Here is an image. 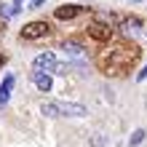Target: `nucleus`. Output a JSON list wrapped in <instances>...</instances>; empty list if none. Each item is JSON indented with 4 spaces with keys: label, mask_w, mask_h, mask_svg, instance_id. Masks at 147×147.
I'll return each mask as SVG.
<instances>
[{
    "label": "nucleus",
    "mask_w": 147,
    "mask_h": 147,
    "mask_svg": "<svg viewBox=\"0 0 147 147\" xmlns=\"http://www.w3.org/2000/svg\"><path fill=\"white\" fill-rule=\"evenodd\" d=\"M40 112L48 115V118H83L88 110H86V105H78V102H62V99H56V102H43Z\"/></svg>",
    "instance_id": "nucleus-1"
},
{
    "label": "nucleus",
    "mask_w": 147,
    "mask_h": 147,
    "mask_svg": "<svg viewBox=\"0 0 147 147\" xmlns=\"http://www.w3.org/2000/svg\"><path fill=\"white\" fill-rule=\"evenodd\" d=\"M32 70L35 72H59V70H64V64L56 59V54L43 51V54H38L35 59H32Z\"/></svg>",
    "instance_id": "nucleus-2"
},
{
    "label": "nucleus",
    "mask_w": 147,
    "mask_h": 147,
    "mask_svg": "<svg viewBox=\"0 0 147 147\" xmlns=\"http://www.w3.org/2000/svg\"><path fill=\"white\" fill-rule=\"evenodd\" d=\"M48 32H51V27L46 22H30V24L22 27V38L24 40H38V38H46Z\"/></svg>",
    "instance_id": "nucleus-3"
},
{
    "label": "nucleus",
    "mask_w": 147,
    "mask_h": 147,
    "mask_svg": "<svg viewBox=\"0 0 147 147\" xmlns=\"http://www.w3.org/2000/svg\"><path fill=\"white\" fill-rule=\"evenodd\" d=\"M83 11H86V5H80V3L59 5V8H56V19H59V22H70V19H75V16H80Z\"/></svg>",
    "instance_id": "nucleus-4"
},
{
    "label": "nucleus",
    "mask_w": 147,
    "mask_h": 147,
    "mask_svg": "<svg viewBox=\"0 0 147 147\" xmlns=\"http://www.w3.org/2000/svg\"><path fill=\"white\" fill-rule=\"evenodd\" d=\"M88 35H91L94 40H99V43H107V40L112 38V30L107 27L105 22H91V24H88Z\"/></svg>",
    "instance_id": "nucleus-5"
},
{
    "label": "nucleus",
    "mask_w": 147,
    "mask_h": 147,
    "mask_svg": "<svg viewBox=\"0 0 147 147\" xmlns=\"http://www.w3.org/2000/svg\"><path fill=\"white\" fill-rule=\"evenodd\" d=\"M13 83H16V78H13V75H5V78H3V83H0V107H5V105H8V96H11Z\"/></svg>",
    "instance_id": "nucleus-6"
},
{
    "label": "nucleus",
    "mask_w": 147,
    "mask_h": 147,
    "mask_svg": "<svg viewBox=\"0 0 147 147\" xmlns=\"http://www.w3.org/2000/svg\"><path fill=\"white\" fill-rule=\"evenodd\" d=\"M32 80H35V86L40 91H51V86H54V80H51L48 72H32Z\"/></svg>",
    "instance_id": "nucleus-7"
},
{
    "label": "nucleus",
    "mask_w": 147,
    "mask_h": 147,
    "mask_svg": "<svg viewBox=\"0 0 147 147\" xmlns=\"http://www.w3.org/2000/svg\"><path fill=\"white\" fill-rule=\"evenodd\" d=\"M144 136H147L144 128H136V131L131 134V139H128V147H139V144L144 142Z\"/></svg>",
    "instance_id": "nucleus-8"
},
{
    "label": "nucleus",
    "mask_w": 147,
    "mask_h": 147,
    "mask_svg": "<svg viewBox=\"0 0 147 147\" xmlns=\"http://www.w3.org/2000/svg\"><path fill=\"white\" fill-rule=\"evenodd\" d=\"M64 51H67V54H70V56H78V59H80L83 56V48H80V43H64Z\"/></svg>",
    "instance_id": "nucleus-9"
},
{
    "label": "nucleus",
    "mask_w": 147,
    "mask_h": 147,
    "mask_svg": "<svg viewBox=\"0 0 147 147\" xmlns=\"http://www.w3.org/2000/svg\"><path fill=\"white\" fill-rule=\"evenodd\" d=\"M105 144H107L105 136H94V139H91V147H105Z\"/></svg>",
    "instance_id": "nucleus-10"
},
{
    "label": "nucleus",
    "mask_w": 147,
    "mask_h": 147,
    "mask_svg": "<svg viewBox=\"0 0 147 147\" xmlns=\"http://www.w3.org/2000/svg\"><path fill=\"white\" fill-rule=\"evenodd\" d=\"M144 78H147V67H144V70H139V72H136V80H139V83L144 80Z\"/></svg>",
    "instance_id": "nucleus-11"
},
{
    "label": "nucleus",
    "mask_w": 147,
    "mask_h": 147,
    "mask_svg": "<svg viewBox=\"0 0 147 147\" xmlns=\"http://www.w3.org/2000/svg\"><path fill=\"white\" fill-rule=\"evenodd\" d=\"M43 3H46V0H32V3H30V8H40Z\"/></svg>",
    "instance_id": "nucleus-12"
},
{
    "label": "nucleus",
    "mask_w": 147,
    "mask_h": 147,
    "mask_svg": "<svg viewBox=\"0 0 147 147\" xmlns=\"http://www.w3.org/2000/svg\"><path fill=\"white\" fill-rule=\"evenodd\" d=\"M3 64H5V56H3V54H0V67H3Z\"/></svg>",
    "instance_id": "nucleus-13"
},
{
    "label": "nucleus",
    "mask_w": 147,
    "mask_h": 147,
    "mask_svg": "<svg viewBox=\"0 0 147 147\" xmlns=\"http://www.w3.org/2000/svg\"><path fill=\"white\" fill-rule=\"evenodd\" d=\"M128 3H139V0H128Z\"/></svg>",
    "instance_id": "nucleus-14"
},
{
    "label": "nucleus",
    "mask_w": 147,
    "mask_h": 147,
    "mask_svg": "<svg viewBox=\"0 0 147 147\" xmlns=\"http://www.w3.org/2000/svg\"><path fill=\"white\" fill-rule=\"evenodd\" d=\"M75 3H83V0H75Z\"/></svg>",
    "instance_id": "nucleus-15"
}]
</instances>
